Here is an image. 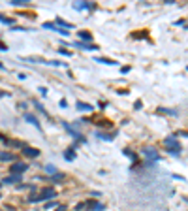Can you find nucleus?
<instances>
[{
	"label": "nucleus",
	"mask_w": 188,
	"mask_h": 211,
	"mask_svg": "<svg viewBox=\"0 0 188 211\" xmlns=\"http://www.w3.org/2000/svg\"><path fill=\"white\" fill-rule=\"evenodd\" d=\"M0 70H6V66H4L2 62H0Z\"/></svg>",
	"instance_id": "34"
},
{
	"label": "nucleus",
	"mask_w": 188,
	"mask_h": 211,
	"mask_svg": "<svg viewBox=\"0 0 188 211\" xmlns=\"http://www.w3.org/2000/svg\"><path fill=\"white\" fill-rule=\"evenodd\" d=\"M79 40H81L83 43H85V42L90 43V42H92V34H90V32H87V30H83V32H79Z\"/></svg>",
	"instance_id": "13"
},
{
	"label": "nucleus",
	"mask_w": 188,
	"mask_h": 211,
	"mask_svg": "<svg viewBox=\"0 0 188 211\" xmlns=\"http://www.w3.org/2000/svg\"><path fill=\"white\" fill-rule=\"evenodd\" d=\"M64 158L66 160H75V151H73V147H70V149H66V153H64Z\"/></svg>",
	"instance_id": "16"
},
{
	"label": "nucleus",
	"mask_w": 188,
	"mask_h": 211,
	"mask_svg": "<svg viewBox=\"0 0 188 211\" xmlns=\"http://www.w3.org/2000/svg\"><path fill=\"white\" fill-rule=\"evenodd\" d=\"M34 106H36V109H38V111H40V113H43V115H45V117L49 119V113L45 111V109H43V106H41V104H38V102H34Z\"/></svg>",
	"instance_id": "24"
},
{
	"label": "nucleus",
	"mask_w": 188,
	"mask_h": 211,
	"mask_svg": "<svg viewBox=\"0 0 188 211\" xmlns=\"http://www.w3.org/2000/svg\"><path fill=\"white\" fill-rule=\"evenodd\" d=\"M2 141L6 143V145H9V147H19V149L25 145V143H21V141H17V140H9V138H4Z\"/></svg>",
	"instance_id": "12"
},
{
	"label": "nucleus",
	"mask_w": 188,
	"mask_h": 211,
	"mask_svg": "<svg viewBox=\"0 0 188 211\" xmlns=\"http://www.w3.org/2000/svg\"><path fill=\"white\" fill-rule=\"evenodd\" d=\"M21 149H23V153L27 155V157H30V158H36V157H40V149H36V147H28L27 145V143H25V145L23 147H21Z\"/></svg>",
	"instance_id": "6"
},
{
	"label": "nucleus",
	"mask_w": 188,
	"mask_h": 211,
	"mask_svg": "<svg viewBox=\"0 0 188 211\" xmlns=\"http://www.w3.org/2000/svg\"><path fill=\"white\" fill-rule=\"evenodd\" d=\"M98 202H94V200H90V202H81L79 206H77V211H88V209H92L96 207Z\"/></svg>",
	"instance_id": "9"
},
{
	"label": "nucleus",
	"mask_w": 188,
	"mask_h": 211,
	"mask_svg": "<svg viewBox=\"0 0 188 211\" xmlns=\"http://www.w3.org/2000/svg\"><path fill=\"white\" fill-rule=\"evenodd\" d=\"M13 6H28V0H12Z\"/></svg>",
	"instance_id": "25"
},
{
	"label": "nucleus",
	"mask_w": 188,
	"mask_h": 211,
	"mask_svg": "<svg viewBox=\"0 0 188 211\" xmlns=\"http://www.w3.org/2000/svg\"><path fill=\"white\" fill-rule=\"evenodd\" d=\"M64 209H66L64 206H59V207H57V211H64Z\"/></svg>",
	"instance_id": "33"
},
{
	"label": "nucleus",
	"mask_w": 188,
	"mask_h": 211,
	"mask_svg": "<svg viewBox=\"0 0 188 211\" xmlns=\"http://www.w3.org/2000/svg\"><path fill=\"white\" fill-rule=\"evenodd\" d=\"M43 28L53 30V32H59V34H62V36H70V32H68V30H64V28H60V27H57V25H53V23H43Z\"/></svg>",
	"instance_id": "7"
},
{
	"label": "nucleus",
	"mask_w": 188,
	"mask_h": 211,
	"mask_svg": "<svg viewBox=\"0 0 188 211\" xmlns=\"http://www.w3.org/2000/svg\"><path fill=\"white\" fill-rule=\"evenodd\" d=\"M57 23L60 25V28H64V30H72L73 28V25L72 23H66L64 19H60V17H57Z\"/></svg>",
	"instance_id": "15"
},
{
	"label": "nucleus",
	"mask_w": 188,
	"mask_h": 211,
	"mask_svg": "<svg viewBox=\"0 0 188 211\" xmlns=\"http://www.w3.org/2000/svg\"><path fill=\"white\" fill-rule=\"evenodd\" d=\"M164 145L168 147V153H169V155H175V157H179V153H181V143H179V140H177L175 136L165 138V140H164Z\"/></svg>",
	"instance_id": "2"
},
{
	"label": "nucleus",
	"mask_w": 188,
	"mask_h": 211,
	"mask_svg": "<svg viewBox=\"0 0 188 211\" xmlns=\"http://www.w3.org/2000/svg\"><path fill=\"white\" fill-rule=\"evenodd\" d=\"M0 185H2V183H0Z\"/></svg>",
	"instance_id": "35"
},
{
	"label": "nucleus",
	"mask_w": 188,
	"mask_h": 211,
	"mask_svg": "<svg viewBox=\"0 0 188 211\" xmlns=\"http://www.w3.org/2000/svg\"><path fill=\"white\" fill-rule=\"evenodd\" d=\"M124 155H126V157H130V158H134V160H136V155H134V153H132V151H128V149H124Z\"/></svg>",
	"instance_id": "26"
},
{
	"label": "nucleus",
	"mask_w": 188,
	"mask_h": 211,
	"mask_svg": "<svg viewBox=\"0 0 188 211\" xmlns=\"http://www.w3.org/2000/svg\"><path fill=\"white\" fill-rule=\"evenodd\" d=\"M77 109H79V111H92V106L90 104H87V102H77Z\"/></svg>",
	"instance_id": "14"
},
{
	"label": "nucleus",
	"mask_w": 188,
	"mask_h": 211,
	"mask_svg": "<svg viewBox=\"0 0 188 211\" xmlns=\"http://www.w3.org/2000/svg\"><path fill=\"white\" fill-rule=\"evenodd\" d=\"M120 72H122V74H128V72H130V66H122V68H120Z\"/></svg>",
	"instance_id": "30"
},
{
	"label": "nucleus",
	"mask_w": 188,
	"mask_h": 211,
	"mask_svg": "<svg viewBox=\"0 0 188 211\" xmlns=\"http://www.w3.org/2000/svg\"><path fill=\"white\" fill-rule=\"evenodd\" d=\"M45 172H47L49 175H55V173H57V166H53V164H47V166H45Z\"/></svg>",
	"instance_id": "23"
},
{
	"label": "nucleus",
	"mask_w": 188,
	"mask_h": 211,
	"mask_svg": "<svg viewBox=\"0 0 188 211\" xmlns=\"http://www.w3.org/2000/svg\"><path fill=\"white\" fill-rule=\"evenodd\" d=\"M0 23H6V25H13V23H15V19H12V17H4V15H0Z\"/></svg>",
	"instance_id": "22"
},
{
	"label": "nucleus",
	"mask_w": 188,
	"mask_h": 211,
	"mask_svg": "<svg viewBox=\"0 0 188 211\" xmlns=\"http://www.w3.org/2000/svg\"><path fill=\"white\" fill-rule=\"evenodd\" d=\"M17 181H21V175H9V177H6V179L2 181V183H17Z\"/></svg>",
	"instance_id": "19"
},
{
	"label": "nucleus",
	"mask_w": 188,
	"mask_h": 211,
	"mask_svg": "<svg viewBox=\"0 0 188 211\" xmlns=\"http://www.w3.org/2000/svg\"><path fill=\"white\" fill-rule=\"evenodd\" d=\"M98 136H100V138H104V140H107V141H111V140H113L111 136H107V134H98Z\"/></svg>",
	"instance_id": "29"
},
{
	"label": "nucleus",
	"mask_w": 188,
	"mask_h": 211,
	"mask_svg": "<svg viewBox=\"0 0 188 211\" xmlns=\"http://www.w3.org/2000/svg\"><path fill=\"white\" fill-rule=\"evenodd\" d=\"M53 198H57V191H55L53 187H45V188H41L38 194L30 196L28 202H49V200H53Z\"/></svg>",
	"instance_id": "1"
},
{
	"label": "nucleus",
	"mask_w": 188,
	"mask_h": 211,
	"mask_svg": "<svg viewBox=\"0 0 188 211\" xmlns=\"http://www.w3.org/2000/svg\"><path fill=\"white\" fill-rule=\"evenodd\" d=\"M15 155L13 153H0V162H13Z\"/></svg>",
	"instance_id": "11"
},
{
	"label": "nucleus",
	"mask_w": 188,
	"mask_h": 211,
	"mask_svg": "<svg viewBox=\"0 0 188 211\" xmlns=\"http://www.w3.org/2000/svg\"><path fill=\"white\" fill-rule=\"evenodd\" d=\"M64 177H66L64 173H59V172H57L55 175H51V181H53V183H55V181H64Z\"/></svg>",
	"instance_id": "21"
},
{
	"label": "nucleus",
	"mask_w": 188,
	"mask_h": 211,
	"mask_svg": "<svg viewBox=\"0 0 188 211\" xmlns=\"http://www.w3.org/2000/svg\"><path fill=\"white\" fill-rule=\"evenodd\" d=\"M96 62H104V64H109V66H111V64H117L115 60H111V59H104V57H96Z\"/></svg>",
	"instance_id": "20"
},
{
	"label": "nucleus",
	"mask_w": 188,
	"mask_h": 211,
	"mask_svg": "<svg viewBox=\"0 0 188 211\" xmlns=\"http://www.w3.org/2000/svg\"><path fill=\"white\" fill-rule=\"evenodd\" d=\"M156 111H158V113H164V115H177V109H168V107H158Z\"/></svg>",
	"instance_id": "18"
},
{
	"label": "nucleus",
	"mask_w": 188,
	"mask_h": 211,
	"mask_svg": "<svg viewBox=\"0 0 188 211\" xmlns=\"http://www.w3.org/2000/svg\"><path fill=\"white\" fill-rule=\"evenodd\" d=\"M28 170V164H25V162H15L12 168H9V172H12L13 175H21V173H25Z\"/></svg>",
	"instance_id": "4"
},
{
	"label": "nucleus",
	"mask_w": 188,
	"mask_h": 211,
	"mask_svg": "<svg viewBox=\"0 0 188 211\" xmlns=\"http://www.w3.org/2000/svg\"><path fill=\"white\" fill-rule=\"evenodd\" d=\"M6 49H8V47L4 45V43H2V42H0V51H6Z\"/></svg>",
	"instance_id": "32"
},
{
	"label": "nucleus",
	"mask_w": 188,
	"mask_h": 211,
	"mask_svg": "<svg viewBox=\"0 0 188 211\" xmlns=\"http://www.w3.org/2000/svg\"><path fill=\"white\" fill-rule=\"evenodd\" d=\"M25 119L28 121V123H32L34 126H38V128H40V121H38L34 115H32V113H25Z\"/></svg>",
	"instance_id": "17"
},
{
	"label": "nucleus",
	"mask_w": 188,
	"mask_h": 211,
	"mask_svg": "<svg viewBox=\"0 0 188 211\" xmlns=\"http://www.w3.org/2000/svg\"><path fill=\"white\" fill-rule=\"evenodd\" d=\"M143 158H147L149 162H154V160H158V151L154 149V147H151V145H147V147H143Z\"/></svg>",
	"instance_id": "3"
},
{
	"label": "nucleus",
	"mask_w": 188,
	"mask_h": 211,
	"mask_svg": "<svg viewBox=\"0 0 188 211\" xmlns=\"http://www.w3.org/2000/svg\"><path fill=\"white\" fill-rule=\"evenodd\" d=\"M55 206V200H49V202H45V209H51Z\"/></svg>",
	"instance_id": "27"
},
{
	"label": "nucleus",
	"mask_w": 188,
	"mask_h": 211,
	"mask_svg": "<svg viewBox=\"0 0 188 211\" xmlns=\"http://www.w3.org/2000/svg\"><path fill=\"white\" fill-rule=\"evenodd\" d=\"M64 128H66V130H68V134H72V136H73V138H75L77 141H83V143L87 141V140H85V138H83V136H81V134H79V132H77V130H75V128H73V126H72L70 123H64Z\"/></svg>",
	"instance_id": "5"
},
{
	"label": "nucleus",
	"mask_w": 188,
	"mask_h": 211,
	"mask_svg": "<svg viewBox=\"0 0 188 211\" xmlns=\"http://www.w3.org/2000/svg\"><path fill=\"white\" fill-rule=\"evenodd\" d=\"M134 107H136V109H139V107H141V100H136V104H134Z\"/></svg>",
	"instance_id": "31"
},
{
	"label": "nucleus",
	"mask_w": 188,
	"mask_h": 211,
	"mask_svg": "<svg viewBox=\"0 0 188 211\" xmlns=\"http://www.w3.org/2000/svg\"><path fill=\"white\" fill-rule=\"evenodd\" d=\"M73 47L87 49V51H96V49H100L98 45H94V43H83V42H77V43H73Z\"/></svg>",
	"instance_id": "8"
},
{
	"label": "nucleus",
	"mask_w": 188,
	"mask_h": 211,
	"mask_svg": "<svg viewBox=\"0 0 188 211\" xmlns=\"http://www.w3.org/2000/svg\"><path fill=\"white\" fill-rule=\"evenodd\" d=\"M92 211H104V204H96V207Z\"/></svg>",
	"instance_id": "28"
},
{
	"label": "nucleus",
	"mask_w": 188,
	"mask_h": 211,
	"mask_svg": "<svg viewBox=\"0 0 188 211\" xmlns=\"http://www.w3.org/2000/svg\"><path fill=\"white\" fill-rule=\"evenodd\" d=\"M73 8H75V9H92L94 4H92V2H75Z\"/></svg>",
	"instance_id": "10"
}]
</instances>
